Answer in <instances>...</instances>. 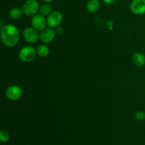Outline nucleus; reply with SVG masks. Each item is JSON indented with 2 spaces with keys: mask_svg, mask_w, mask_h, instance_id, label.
I'll return each mask as SVG.
<instances>
[{
  "mask_svg": "<svg viewBox=\"0 0 145 145\" xmlns=\"http://www.w3.org/2000/svg\"><path fill=\"white\" fill-rule=\"evenodd\" d=\"M133 62L138 68L143 67L145 65V55L142 53H135L133 56Z\"/></svg>",
  "mask_w": 145,
  "mask_h": 145,
  "instance_id": "nucleus-10",
  "label": "nucleus"
},
{
  "mask_svg": "<svg viewBox=\"0 0 145 145\" xmlns=\"http://www.w3.org/2000/svg\"><path fill=\"white\" fill-rule=\"evenodd\" d=\"M101 3L99 0H89L86 4V9L89 13H96L100 9Z\"/></svg>",
  "mask_w": 145,
  "mask_h": 145,
  "instance_id": "nucleus-11",
  "label": "nucleus"
},
{
  "mask_svg": "<svg viewBox=\"0 0 145 145\" xmlns=\"http://www.w3.org/2000/svg\"><path fill=\"white\" fill-rule=\"evenodd\" d=\"M1 38L3 44L7 47H14L19 41L20 33L13 24H7L1 28Z\"/></svg>",
  "mask_w": 145,
  "mask_h": 145,
  "instance_id": "nucleus-1",
  "label": "nucleus"
},
{
  "mask_svg": "<svg viewBox=\"0 0 145 145\" xmlns=\"http://www.w3.org/2000/svg\"><path fill=\"white\" fill-rule=\"evenodd\" d=\"M37 51V55L40 57L42 58H45L47 57L50 53V48H48V45H38V48L36 49Z\"/></svg>",
  "mask_w": 145,
  "mask_h": 145,
  "instance_id": "nucleus-13",
  "label": "nucleus"
},
{
  "mask_svg": "<svg viewBox=\"0 0 145 145\" xmlns=\"http://www.w3.org/2000/svg\"><path fill=\"white\" fill-rule=\"evenodd\" d=\"M23 37L26 42L35 44L40 39V34L38 31L33 27H26L23 31Z\"/></svg>",
  "mask_w": 145,
  "mask_h": 145,
  "instance_id": "nucleus-5",
  "label": "nucleus"
},
{
  "mask_svg": "<svg viewBox=\"0 0 145 145\" xmlns=\"http://www.w3.org/2000/svg\"><path fill=\"white\" fill-rule=\"evenodd\" d=\"M55 32L52 28H45L40 33V40L44 44H48L54 40Z\"/></svg>",
  "mask_w": 145,
  "mask_h": 145,
  "instance_id": "nucleus-9",
  "label": "nucleus"
},
{
  "mask_svg": "<svg viewBox=\"0 0 145 145\" xmlns=\"http://www.w3.org/2000/svg\"><path fill=\"white\" fill-rule=\"evenodd\" d=\"M9 140V134L8 132L4 129H2L0 132V141L1 142H7Z\"/></svg>",
  "mask_w": 145,
  "mask_h": 145,
  "instance_id": "nucleus-15",
  "label": "nucleus"
},
{
  "mask_svg": "<svg viewBox=\"0 0 145 145\" xmlns=\"http://www.w3.org/2000/svg\"><path fill=\"white\" fill-rule=\"evenodd\" d=\"M4 26V21H3V20H1V28H2V27Z\"/></svg>",
  "mask_w": 145,
  "mask_h": 145,
  "instance_id": "nucleus-19",
  "label": "nucleus"
},
{
  "mask_svg": "<svg viewBox=\"0 0 145 145\" xmlns=\"http://www.w3.org/2000/svg\"><path fill=\"white\" fill-rule=\"evenodd\" d=\"M23 95L22 89L18 85H11L6 90V97L9 100L16 101L21 99Z\"/></svg>",
  "mask_w": 145,
  "mask_h": 145,
  "instance_id": "nucleus-6",
  "label": "nucleus"
},
{
  "mask_svg": "<svg viewBox=\"0 0 145 145\" xmlns=\"http://www.w3.org/2000/svg\"><path fill=\"white\" fill-rule=\"evenodd\" d=\"M37 55L36 49L31 45L23 47L18 52V58L23 63L32 62Z\"/></svg>",
  "mask_w": 145,
  "mask_h": 145,
  "instance_id": "nucleus-2",
  "label": "nucleus"
},
{
  "mask_svg": "<svg viewBox=\"0 0 145 145\" xmlns=\"http://www.w3.org/2000/svg\"><path fill=\"white\" fill-rule=\"evenodd\" d=\"M130 11L135 15L145 14V0H133L130 4Z\"/></svg>",
  "mask_w": 145,
  "mask_h": 145,
  "instance_id": "nucleus-8",
  "label": "nucleus"
},
{
  "mask_svg": "<svg viewBox=\"0 0 145 145\" xmlns=\"http://www.w3.org/2000/svg\"><path fill=\"white\" fill-rule=\"evenodd\" d=\"M39 12L40 14L44 16H48L52 13V7L50 5V4L44 3L40 7Z\"/></svg>",
  "mask_w": 145,
  "mask_h": 145,
  "instance_id": "nucleus-14",
  "label": "nucleus"
},
{
  "mask_svg": "<svg viewBox=\"0 0 145 145\" xmlns=\"http://www.w3.org/2000/svg\"><path fill=\"white\" fill-rule=\"evenodd\" d=\"M102 1H103L104 4H107V5H109V6L113 5V4H114L115 2H116V0H102Z\"/></svg>",
  "mask_w": 145,
  "mask_h": 145,
  "instance_id": "nucleus-17",
  "label": "nucleus"
},
{
  "mask_svg": "<svg viewBox=\"0 0 145 145\" xmlns=\"http://www.w3.org/2000/svg\"><path fill=\"white\" fill-rule=\"evenodd\" d=\"M31 25H32L33 28H34L38 31H42L46 27L47 18H45V16L41 15V14H36L32 17Z\"/></svg>",
  "mask_w": 145,
  "mask_h": 145,
  "instance_id": "nucleus-7",
  "label": "nucleus"
},
{
  "mask_svg": "<svg viewBox=\"0 0 145 145\" xmlns=\"http://www.w3.org/2000/svg\"><path fill=\"white\" fill-rule=\"evenodd\" d=\"M63 16L62 13L58 11H52L50 14L47 18V25L49 28H54L59 26L62 22Z\"/></svg>",
  "mask_w": 145,
  "mask_h": 145,
  "instance_id": "nucleus-4",
  "label": "nucleus"
},
{
  "mask_svg": "<svg viewBox=\"0 0 145 145\" xmlns=\"http://www.w3.org/2000/svg\"><path fill=\"white\" fill-rule=\"evenodd\" d=\"M136 119L139 121H142L145 119V114L143 111H138L135 114Z\"/></svg>",
  "mask_w": 145,
  "mask_h": 145,
  "instance_id": "nucleus-16",
  "label": "nucleus"
},
{
  "mask_svg": "<svg viewBox=\"0 0 145 145\" xmlns=\"http://www.w3.org/2000/svg\"><path fill=\"white\" fill-rule=\"evenodd\" d=\"M24 14L27 16H33L39 11L40 6L37 0H26L22 5Z\"/></svg>",
  "mask_w": 145,
  "mask_h": 145,
  "instance_id": "nucleus-3",
  "label": "nucleus"
},
{
  "mask_svg": "<svg viewBox=\"0 0 145 145\" xmlns=\"http://www.w3.org/2000/svg\"><path fill=\"white\" fill-rule=\"evenodd\" d=\"M23 14H24V12H23L22 9L18 8V7H14V8L11 9L9 13H8L10 18L14 20H16L21 18Z\"/></svg>",
  "mask_w": 145,
  "mask_h": 145,
  "instance_id": "nucleus-12",
  "label": "nucleus"
},
{
  "mask_svg": "<svg viewBox=\"0 0 145 145\" xmlns=\"http://www.w3.org/2000/svg\"><path fill=\"white\" fill-rule=\"evenodd\" d=\"M44 3H48V4H50V2H52L53 0H42Z\"/></svg>",
  "mask_w": 145,
  "mask_h": 145,
  "instance_id": "nucleus-18",
  "label": "nucleus"
}]
</instances>
